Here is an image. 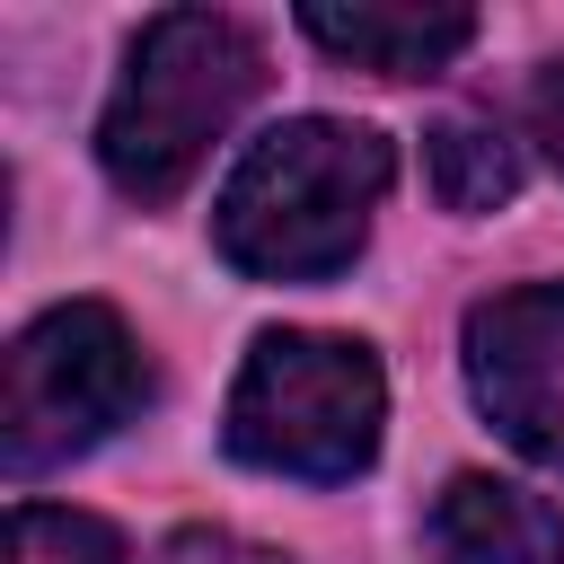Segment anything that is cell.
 <instances>
[{
  "label": "cell",
  "mask_w": 564,
  "mask_h": 564,
  "mask_svg": "<svg viewBox=\"0 0 564 564\" xmlns=\"http://www.w3.org/2000/svg\"><path fill=\"white\" fill-rule=\"evenodd\" d=\"M467 388L520 458L564 476V282H520L467 308Z\"/></svg>",
  "instance_id": "obj_5"
},
{
  "label": "cell",
  "mask_w": 564,
  "mask_h": 564,
  "mask_svg": "<svg viewBox=\"0 0 564 564\" xmlns=\"http://www.w3.org/2000/svg\"><path fill=\"white\" fill-rule=\"evenodd\" d=\"M529 132H538V150H546L555 176H564V62H546V70L529 79Z\"/></svg>",
  "instance_id": "obj_11"
},
{
  "label": "cell",
  "mask_w": 564,
  "mask_h": 564,
  "mask_svg": "<svg viewBox=\"0 0 564 564\" xmlns=\"http://www.w3.org/2000/svg\"><path fill=\"white\" fill-rule=\"evenodd\" d=\"M141 405H150L141 335L106 300H62L35 326H18V344L0 361V458H9V476H44V467L97 449Z\"/></svg>",
  "instance_id": "obj_4"
},
{
  "label": "cell",
  "mask_w": 564,
  "mask_h": 564,
  "mask_svg": "<svg viewBox=\"0 0 564 564\" xmlns=\"http://www.w3.org/2000/svg\"><path fill=\"white\" fill-rule=\"evenodd\" d=\"M388 176H397V150L370 123L291 115L238 150L212 203V238L247 282H326L361 256Z\"/></svg>",
  "instance_id": "obj_1"
},
{
  "label": "cell",
  "mask_w": 564,
  "mask_h": 564,
  "mask_svg": "<svg viewBox=\"0 0 564 564\" xmlns=\"http://www.w3.org/2000/svg\"><path fill=\"white\" fill-rule=\"evenodd\" d=\"M300 35L326 44L335 62L352 70H379V79H423L441 62H458L476 44V9H388V0H352V9H300Z\"/></svg>",
  "instance_id": "obj_7"
},
{
  "label": "cell",
  "mask_w": 564,
  "mask_h": 564,
  "mask_svg": "<svg viewBox=\"0 0 564 564\" xmlns=\"http://www.w3.org/2000/svg\"><path fill=\"white\" fill-rule=\"evenodd\" d=\"M9 564H123V538H115L97 511L18 502V511H9Z\"/></svg>",
  "instance_id": "obj_9"
},
{
  "label": "cell",
  "mask_w": 564,
  "mask_h": 564,
  "mask_svg": "<svg viewBox=\"0 0 564 564\" xmlns=\"http://www.w3.org/2000/svg\"><path fill=\"white\" fill-rule=\"evenodd\" d=\"M159 564H291V555H273V546H256L238 529H176L159 546Z\"/></svg>",
  "instance_id": "obj_10"
},
{
  "label": "cell",
  "mask_w": 564,
  "mask_h": 564,
  "mask_svg": "<svg viewBox=\"0 0 564 564\" xmlns=\"http://www.w3.org/2000/svg\"><path fill=\"white\" fill-rule=\"evenodd\" d=\"M379 423H388V379H379L370 344L317 335V326H273L238 361L220 441H229V458H247L264 476L344 485L379 458Z\"/></svg>",
  "instance_id": "obj_3"
},
{
  "label": "cell",
  "mask_w": 564,
  "mask_h": 564,
  "mask_svg": "<svg viewBox=\"0 0 564 564\" xmlns=\"http://www.w3.org/2000/svg\"><path fill=\"white\" fill-rule=\"evenodd\" d=\"M432 564H564V511L511 476H449L423 520Z\"/></svg>",
  "instance_id": "obj_6"
},
{
  "label": "cell",
  "mask_w": 564,
  "mask_h": 564,
  "mask_svg": "<svg viewBox=\"0 0 564 564\" xmlns=\"http://www.w3.org/2000/svg\"><path fill=\"white\" fill-rule=\"evenodd\" d=\"M264 97V44L247 18L229 9H159L132 53L123 79L97 115V159L115 176V194H132L141 212L176 203L194 185V167L212 159V141Z\"/></svg>",
  "instance_id": "obj_2"
},
{
  "label": "cell",
  "mask_w": 564,
  "mask_h": 564,
  "mask_svg": "<svg viewBox=\"0 0 564 564\" xmlns=\"http://www.w3.org/2000/svg\"><path fill=\"white\" fill-rule=\"evenodd\" d=\"M423 176H432L441 212L476 220V212H494V203L520 194V150H511V132L485 123V115H441V123L423 132Z\"/></svg>",
  "instance_id": "obj_8"
}]
</instances>
